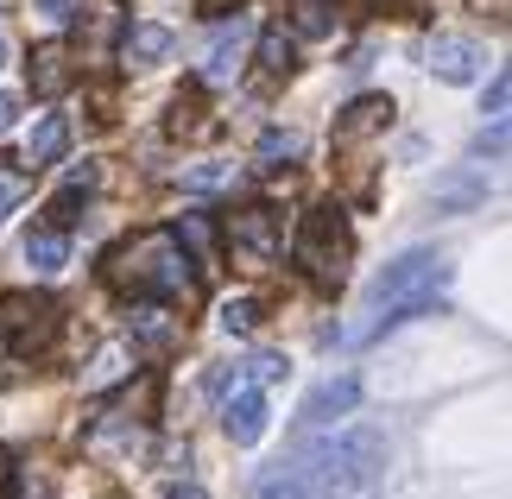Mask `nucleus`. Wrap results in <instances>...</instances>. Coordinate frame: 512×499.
Wrapping results in <instances>:
<instances>
[{"label": "nucleus", "mask_w": 512, "mask_h": 499, "mask_svg": "<svg viewBox=\"0 0 512 499\" xmlns=\"http://www.w3.org/2000/svg\"><path fill=\"white\" fill-rule=\"evenodd\" d=\"M102 278L127 297H159V304H171V297L196 291V259L177 247L171 228H146V234H133V241H121L108 253Z\"/></svg>", "instance_id": "7ed1b4c3"}, {"label": "nucleus", "mask_w": 512, "mask_h": 499, "mask_svg": "<svg viewBox=\"0 0 512 499\" xmlns=\"http://www.w3.org/2000/svg\"><path fill=\"white\" fill-rule=\"evenodd\" d=\"M196 7H203V13L215 19V13H234V7H241V0H196Z\"/></svg>", "instance_id": "c85d7f7f"}, {"label": "nucleus", "mask_w": 512, "mask_h": 499, "mask_svg": "<svg viewBox=\"0 0 512 499\" xmlns=\"http://www.w3.org/2000/svg\"><path fill=\"white\" fill-rule=\"evenodd\" d=\"M0 64H7V38H0Z\"/></svg>", "instance_id": "7c9ffc66"}, {"label": "nucleus", "mask_w": 512, "mask_h": 499, "mask_svg": "<svg viewBox=\"0 0 512 499\" xmlns=\"http://www.w3.org/2000/svg\"><path fill=\"white\" fill-rule=\"evenodd\" d=\"M468 7H475V13H494V19H506V7H512V0H468Z\"/></svg>", "instance_id": "cd10ccee"}, {"label": "nucleus", "mask_w": 512, "mask_h": 499, "mask_svg": "<svg viewBox=\"0 0 512 499\" xmlns=\"http://www.w3.org/2000/svg\"><path fill=\"white\" fill-rule=\"evenodd\" d=\"M487 203V184L481 177H449V184H437V196H430V209L437 215H468Z\"/></svg>", "instance_id": "a211bd4d"}, {"label": "nucleus", "mask_w": 512, "mask_h": 499, "mask_svg": "<svg viewBox=\"0 0 512 499\" xmlns=\"http://www.w3.org/2000/svg\"><path fill=\"white\" fill-rule=\"evenodd\" d=\"M430 76L437 83H449V89H462V83H481L487 76V51L475 45V38H456V32H437L430 38Z\"/></svg>", "instance_id": "1a4fd4ad"}, {"label": "nucleus", "mask_w": 512, "mask_h": 499, "mask_svg": "<svg viewBox=\"0 0 512 499\" xmlns=\"http://www.w3.org/2000/svg\"><path fill=\"white\" fill-rule=\"evenodd\" d=\"M506 102H512V76L500 70L494 83H487V102H481V108H487V121H506Z\"/></svg>", "instance_id": "b1692460"}, {"label": "nucleus", "mask_w": 512, "mask_h": 499, "mask_svg": "<svg viewBox=\"0 0 512 499\" xmlns=\"http://www.w3.org/2000/svg\"><path fill=\"white\" fill-rule=\"evenodd\" d=\"M449 278H456V266H449L443 247H411L399 259H386L380 272H373V285L361 297V329H354V342H380V335H392L399 323H418V316L443 310V291Z\"/></svg>", "instance_id": "f03ea898"}, {"label": "nucleus", "mask_w": 512, "mask_h": 499, "mask_svg": "<svg viewBox=\"0 0 512 499\" xmlns=\"http://www.w3.org/2000/svg\"><path fill=\"white\" fill-rule=\"evenodd\" d=\"M13 481V462H7V449H0V487H7Z\"/></svg>", "instance_id": "c756f323"}, {"label": "nucleus", "mask_w": 512, "mask_h": 499, "mask_svg": "<svg viewBox=\"0 0 512 499\" xmlns=\"http://www.w3.org/2000/svg\"><path fill=\"white\" fill-rule=\"evenodd\" d=\"M57 329H64V304L57 297H7L0 304V342L13 354H45L57 342Z\"/></svg>", "instance_id": "39448f33"}, {"label": "nucleus", "mask_w": 512, "mask_h": 499, "mask_svg": "<svg viewBox=\"0 0 512 499\" xmlns=\"http://www.w3.org/2000/svg\"><path fill=\"white\" fill-rule=\"evenodd\" d=\"M386 127H392V95H361V102H348V114L336 121V146H354V139L386 133Z\"/></svg>", "instance_id": "ddd939ff"}, {"label": "nucleus", "mask_w": 512, "mask_h": 499, "mask_svg": "<svg viewBox=\"0 0 512 499\" xmlns=\"http://www.w3.org/2000/svg\"><path fill=\"white\" fill-rule=\"evenodd\" d=\"M361 405V373H329V379H317V386L304 392V405H298V417H291V430H329V424H342V417Z\"/></svg>", "instance_id": "0eeeda50"}, {"label": "nucleus", "mask_w": 512, "mask_h": 499, "mask_svg": "<svg viewBox=\"0 0 512 499\" xmlns=\"http://www.w3.org/2000/svg\"><path fill=\"white\" fill-rule=\"evenodd\" d=\"M272 424V405H266V386H253V379H241L228 398H222V436L234 449H253Z\"/></svg>", "instance_id": "6e6552de"}, {"label": "nucleus", "mask_w": 512, "mask_h": 499, "mask_svg": "<svg viewBox=\"0 0 512 499\" xmlns=\"http://www.w3.org/2000/svg\"><path fill=\"white\" fill-rule=\"evenodd\" d=\"M32 7L45 13V19H76V13H83V0H32Z\"/></svg>", "instance_id": "393cba45"}, {"label": "nucleus", "mask_w": 512, "mask_h": 499, "mask_svg": "<svg viewBox=\"0 0 512 499\" xmlns=\"http://www.w3.org/2000/svg\"><path fill=\"white\" fill-rule=\"evenodd\" d=\"M177 184H184L190 196H215V190L234 184V158H215V165H184V171H177Z\"/></svg>", "instance_id": "aec40b11"}, {"label": "nucleus", "mask_w": 512, "mask_h": 499, "mask_svg": "<svg viewBox=\"0 0 512 499\" xmlns=\"http://www.w3.org/2000/svg\"><path fill=\"white\" fill-rule=\"evenodd\" d=\"M121 51H127V64H165L177 51V38H171V26H159V19H133L121 32Z\"/></svg>", "instance_id": "4468645a"}, {"label": "nucleus", "mask_w": 512, "mask_h": 499, "mask_svg": "<svg viewBox=\"0 0 512 499\" xmlns=\"http://www.w3.org/2000/svg\"><path fill=\"white\" fill-rule=\"evenodd\" d=\"M386 468V430H336L323 443L285 455L279 468H266L253 481V499H348L380 481Z\"/></svg>", "instance_id": "f257e3e1"}, {"label": "nucleus", "mask_w": 512, "mask_h": 499, "mask_svg": "<svg viewBox=\"0 0 512 499\" xmlns=\"http://www.w3.org/2000/svg\"><path fill=\"white\" fill-rule=\"evenodd\" d=\"M291 266H298L317 291H336L348 266H354V222L336 196H323V203H310L298 215V234H291Z\"/></svg>", "instance_id": "20e7f679"}, {"label": "nucleus", "mask_w": 512, "mask_h": 499, "mask_svg": "<svg viewBox=\"0 0 512 499\" xmlns=\"http://www.w3.org/2000/svg\"><path fill=\"white\" fill-rule=\"evenodd\" d=\"M165 499H209V493L196 487V481H171V487H165Z\"/></svg>", "instance_id": "a878e982"}, {"label": "nucleus", "mask_w": 512, "mask_h": 499, "mask_svg": "<svg viewBox=\"0 0 512 499\" xmlns=\"http://www.w3.org/2000/svg\"><path fill=\"white\" fill-rule=\"evenodd\" d=\"M64 152H70V121L51 108L45 121H38V127L26 133V165H32V171H38V165H57Z\"/></svg>", "instance_id": "2eb2a0df"}, {"label": "nucleus", "mask_w": 512, "mask_h": 499, "mask_svg": "<svg viewBox=\"0 0 512 499\" xmlns=\"http://www.w3.org/2000/svg\"><path fill=\"white\" fill-rule=\"evenodd\" d=\"M89 190H95V171H70L64 177V190L51 196V228H70V222H83V209H89Z\"/></svg>", "instance_id": "dca6fc26"}, {"label": "nucleus", "mask_w": 512, "mask_h": 499, "mask_svg": "<svg viewBox=\"0 0 512 499\" xmlns=\"http://www.w3.org/2000/svg\"><path fill=\"white\" fill-rule=\"evenodd\" d=\"M26 190H32L26 171H19V165H0V222H7L19 203H26Z\"/></svg>", "instance_id": "4be33fe9"}, {"label": "nucleus", "mask_w": 512, "mask_h": 499, "mask_svg": "<svg viewBox=\"0 0 512 499\" xmlns=\"http://www.w3.org/2000/svg\"><path fill=\"white\" fill-rule=\"evenodd\" d=\"M127 335L140 348H177L184 342V323H177V310H165L159 297H127Z\"/></svg>", "instance_id": "9d476101"}, {"label": "nucleus", "mask_w": 512, "mask_h": 499, "mask_svg": "<svg viewBox=\"0 0 512 499\" xmlns=\"http://www.w3.org/2000/svg\"><path fill=\"white\" fill-rule=\"evenodd\" d=\"M253 57H260V70L279 83V76L298 70V38H291L285 26H266V32H260V51H253Z\"/></svg>", "instance_id": "f3484780"}, {"label": "nucleus", "mask_w": 512, "mask_h": 499, "mask_svg": "<svg viewBox=\"0 0 512 499\" xmlns=\"http://www.w3.org/2000/svg\"><path fill=\"white\" fill-rule=\"evenodd\" d=\"M253 158L272 165V171H279V165H298V158H304V133L298 127H266L260 146H253Z\"/></svg>", "instance_id": "6ab92c4d"}, {"label": "nucleus", "mask_w": 512, "mask_h": 499, "mask_svg": "<svg viewBox=\"0 0 512 499\" xmlns=\"http://www.w3.org/2000/svg\"><path fill=\"white\" fill-rule=\"evenodd\" d=\"M215 323H222L228 335H253V329H260V297H228Z\"/></svg>", "instance_id": "412c9836"}, {"label": "nucleus", "mask_w": 512, "mask_h": 499, "mask_svg": "<svg viewBox=\"0 0 512 499\" xmlns=\"http://www.w3.org/2000/svg\"><path fill=\"white\" fill-rule=\"evenodd\" d=\"M19 121V95H0V133H7Z\"/></svg>", "instance_id": "bb28decb"}, {"label": "nucleus", "mask_w": 512, "mask_h": 499, "mask_svg": "<svg viewBox=\"0 0 512 499\" xmlns=\"http://www.w3.org/2000/svg\"><path fill=\"white\" fill-rule=\"evenodd\" d=\"M279 241H285V222H279L272 203H241L228 215V253L241 259V266H272Z\"/></svg>", "instance_id": "423d86ee"}, {"label": "nucleus", "mask_w": 512, "mask_h": 499, "mask_svg": "<svg viewBox=\"0 0 512 499\" xmlns=\"http://www.w3.org/2000/svg\"><path fill=\"white\" fill-rule=\"evenodd\" d=\"M19 259H26L32 272H64L70 266V241H64V228H51V222H32L26 234H19Z\"/></svg>", "instance_id": "f8f14e48"}, {"label": "nucleus", "mask_w": 512, "mask_h": 499, "mask_svg": "<svg viewBox=\"0 0 512 499\" xmlns=\"http://www.w3.org/2000/svg\"><path fill=\"white\" fill-rule=\"evenodd\" d=\"M26 83H32V95H45V102L70 95V83H76V57H70V45H32V57H26Z\"/></svg>", "instance_id": "9b49d317"}, {"label": "nucleus", "mask_w": 512, "mask_h": 499, "mask_svg": "<svg viewBox=\"0 0 512 499\" xmlns=\"http://www.w3.org/2000/svg\"><path fill=\"white\" fill-rule=\"evenodd\" d=\"M468 158H487V165H500V158H506V121L481 127V133H475V146H468Z\"/></svg>", "instance_id": "5701e85b"}]
</instances>
